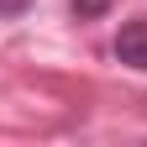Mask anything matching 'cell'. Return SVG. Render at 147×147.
<instances>
[{"mask_svg": "<svg viewBox=\"0 0 147 147\" xmlns=\"http://www.w3.org/2000/svg\"><path fill=\"white\" fill-rule=\"evenodd\" d=\"M116 58H121L126 68H142V74H147V21H126V26H121Z\"/></svg>", "mask_w": 147, "mask_h": 147, "instance_id": "6da1fadb", "label": "cell"}, {"mask_svg": "<svg viewBox=\"0 0 147 147\" xmlns=\"http://www.w3.org/2000/svg\"><path fill=\"white\" fill-rule=\"evenodd\" d=\"M105 11H110V0H74V16H79V21H95Z\"/></svg>", "mask_w": 147, "mask_h": 147, "instance_id": "7a4b0ae2", "label": "cell"}, {"mask_svg": "<svg viewBox=\"0 0 147 147\" xmlns=\"http://www.w3.org/2000/svg\"><path fill=\"white\" fill-rule=\"evenodd\" d=\"M0 11H21V5H16V0H0Z\"/></svg>", "mask_w": 147, "mask_h": 147, "instance_id": "3957f363", "label": "cell"}]
</instances>
